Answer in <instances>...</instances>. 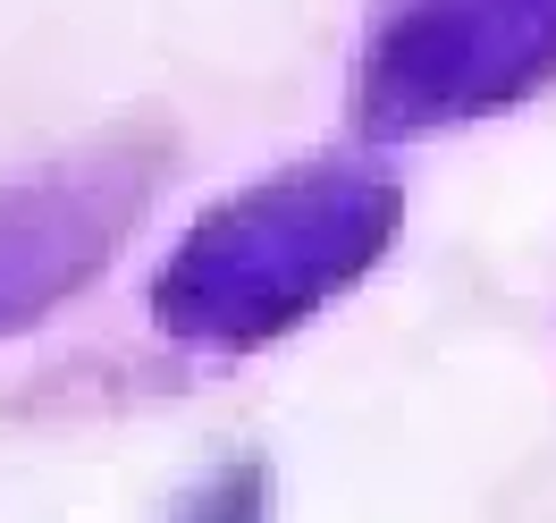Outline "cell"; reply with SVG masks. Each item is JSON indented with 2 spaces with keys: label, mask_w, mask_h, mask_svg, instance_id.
<instances>
[{
  "label": "cell",
  "mask_w": 556,
  "mask_h": 523,
  "mask_svg": "<svg viewBox=\"0 0 556 523\" xmlns=\"http://www.w3.org/2000/svg\"><path fill=\"white\" fill-rule=\"evenodd\" d=\"M388 211L396 203L363 177H278L186 245V262L169 271V321L211 338H253V329L295 321L320 287H338L380 253Z\"/></svg>",
  "instance_id": "6da1fadb"
},
{
  "label": "cell",
  "mask_w": 556,
  "mask_h": 523,
  "mask_svg": "<svg viewBox=\"0 0 556 523\" xmlns=\"http://www.w3.org/2000/svg\"><path fill=\"white\" fill-rule=\"evenodd\" d=\"M556 60V0H430L405 35H388L371 94L380 102H481L515 94Z\"/></svg>",
  "instance_id": "7a4b0ae2"
}]
</instances>
